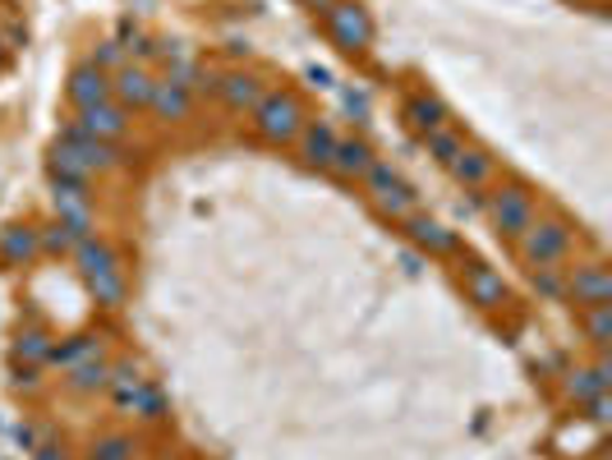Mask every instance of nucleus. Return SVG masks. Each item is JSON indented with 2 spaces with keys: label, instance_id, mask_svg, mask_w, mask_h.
<instances>
[{
  "label": "nucleus",
  "instance_id": "1",
  "mask_svg": "<svg viewBox=\"0 0 612 460\" xmlns=\"http://www.w3.org/2000/svg\"><path fill=\"white\" fill-rule=\"evenodd\" d=\"M74 272L83 276V286L88 295H93L102 309H120V304L130 299V276H125V263H120V254L111 249L106 239L98 235H88L74 244Z\"/></svg>",
  "mask_w": 612,
  "mask_h": 460
},
{
  "label": "nucleus",
  "instance_id": "2",
  "mask_svg": "<svg viewBox=\"0 0 612 460\" xmlns=\"http://www.w3.org/2000/svg\"><path fill=\"white\" fill-rule=\"evenodd\" d=\"M483 212H488V222H493V231L502 235V239H520L534 222H539V198H534V190L530 184H498L493 194H483Z\"/></svg>",
  "mask_w": 612,
  "mask_h": 460
},
{
  "label": "nucleus",
  "instance_id": "3",
  "mask_svg": "<svg viewBox=\"0 0 612 460\" xmlns=\"http://www.w3.org/2000/svg\"><path fill=\"white\" fill-rule=\"evenodd\" d=\"M249 120H254L258 139L286 147V143L299 139V130H304V120H309V115H304V102L295 98V92H286V88H263V98L249 111Z\"/></svg>",
  "mask_w": 612,
  "mask_h": 460
},
{
  "label": "nucleus",
  "instance_id": "4",
  "mask_svg": "<svg viewBox=\"0 0 612 460\" xmlns=\"http://www.w3.org/2000/svg\"><path fill=\"white\" fill-rule=\"evenodd\" d=\"M359 184H364V194L374 198V207L382 212V217H391V222H406L410 212H419L415 190L406 184V175L396 171L391 162H382V157H374V166L359 175Z\"/></svg>",
  "mask_w": 612,
  "mask_h": 460
},
{
  "label": "nucleus",
  "instance_id": "5",
  "mask_svg": "<svg viewBox=\"0 0 612 460\" xmlns=\"http://www.w3.org/2000/svg\"><path fill=\"white\" fill-rule=\"evenodd\" d=\"M516 244H520V258L530 267H562L575 254V231L558 217H539Z\"/></svg>",
  "mask_w": 612,
  "mask_h": 460
},
{
  "label": "nucleus",
  "instance_id": "6",
  "mask_svg": "<svg viewBox=\"0 0 612 460\" xmlns=\"http://www.w3.org/2000/svg\"><path fill=\"white\" fill-rule=\"evenodd\" d=\"M323 23H327L332 42L346 55H364L374 47V19L364 14V6H355V0H336V6L323 14Z\"/></svg>",
  "mask_w": 612,
  "mask_h": 460
},
{
  "label": "nucleus",
  "instance_id": "7",
  "mask_svg": "<svg viewBox=\"0 0 612 460\" xmlns=\"http://www.w3.org/2000/svg\"><path fill=\"white\" fill-rule=\"evenodd\" d=\"M567 304H575V314L594 309V304H612V272L603 258L567 267Z\"/></svg>",
  "mask_w": 612,
  "mask_h": 460
},
{
  "label": "nucleus",
  "instance_id": "8",
  "mask_svg": "<svg viewBox=\"0 0 612 460\" xmlns=\"http://www.w3.org/2000/svg\"><path fill=\"white\" fill-rule=\"evenodd\" d=\"M55 143H65V147H70L74 157H79L88 171H93V175H111V171L125 166V152H120V143L93 139L88 130H79L74 120H70V125H60V139H55Z\"/></svg>",
  "mask_w": 612,
  "mask_h": 460
},
{
  "label": "nucleus",
  "instance_id": "9",
  "mask_svg": "<svg viewBox=\"0 0 612 460\" xmlns=\"http://www.w3.org/2000/svg\"><path fill=\"white\" fill-rule=\"evenodd\" d=\"M401 226V235L415 244L419 254L428 258H451V254H461V235H456L451 226H442L438 217H428V212H410L406 222H396Z\"/></svg>",
  "mask_w": 612,
  "mask_h": 460
},
{
  "label": "nucleus",
  "instance_id": "10",
  "mask_svg": "<svg viewBox=\"0 0 612 460\" xmlns=\"http://www.w3.org/2000/svg\"><path fill=\"white\" fill-rule=\"evenodd\" d=\"M51 207H55V222H60V226H70L79 239L98 235V212H93V198H88V190L51 184Z\"/></svg>",
  "mask_w": 612,
  "mask_h": 460
},
{
  "label": "nucleus",
  "instance_id": "11",
  "mask_svg": "<svg viewBox=\"0 0 612 460\" xmlns=\"http://www.w3.org/2000/svg\"><path fill=\"white\" fill-rule=\"evenodd\" d=\"M152 88H157V74H152L147 65H139V60H130L125 70H115V74H111V102H115V106H125L130 115H134V111H147Z\"/></svg>",
  "mask_w": 612,
  "mask_h": 460
},
{
  "label": "nucleus",
  "instance_id": "12",
  "mask_svg": "<svg viewBox=\"0 0 612 460\" xmlns=\"http://www.w3.org/2000/svg\"><path fill=\"white\" fill-rule=\"evenodd\" d=\"M461 286H466V299L475 304L479 314H498L502 304H507V282H502V272L483 267V263H470V267H466Z\"/></svg>",
  "mask_w": 612,
  "mask_h": 460
},
{
  "label": "nucleus",
  "instance_id": "13",
  "mask_svg": "<svg viewBox=\"0 0 612 460\" xmlns=\"http://www.w3.org/2000/svg\"><path fill=\"white\" fill-rule=\"evenodd\" d=\"M336 125L332 120H304V130H299V139H295V147H299V162L309 166V171H327L332 166V152H336Z\"/></svg>",
  "mask_w": 612,
  "mask_h": 460
},
{
  "label": "nucleus",
  "instance_id": "14",
  "mask_svg": "<svg viewBox=\"0 0 612 460\" xmlns=\"http://www.w3.org/2000/svg\"><path fill=\"white\" fill-rule=\"evenodd\" d=\"M451 180L461 184V190H470V194H483L488 184H493V175H498V162H493V152H483V147H461V157H456L451 166Z\"/></svg>",
  "mask_w": 612,
  "mask_h": 460
},
{
  "label": "nucleus",
  "instance_id": "15",
  "mask_svg": "<svg viewBox=\"0 0 612 460\" xmlns=\"http://www.w3.org/2000/svg\"><path fill=\"white\" fill-rule=\"evenodd\" d=\"M401 120L424 139V134L451 125V111H447V102L438 98V92H410V98L401 102Z\"/></svg>",
  "mask_w": 612,
  "mask_h": 460
},
{
  "label": "nucleus",
  "instance_id": "16",
  "mask_svg": "<svg viewBox=\"0 0 612 460\" xmlns=\"http://www.w3.org/2000/svg\"><path fill=\"white\" fill-rule=\"evenodd\" d=\"M74 125H79V130H88L93 139L120 143V139L130 134V125H134V120H130V111H125V106L102 102V106H88V111H79V115H74Z\"/></svg>",
  "mask_w": 612,
  "mask_h": 460
},
{
  "label": "nucleus",
  "instance_id": "17",
  "mask_svg": "<svg viewBox=\"0 0 612 460\" xmlns=\"http://www.w3.org/2000/svg\"><path fill=\"white\" fill-rule=\"evenodd\" d=\"M374 157H378V152H374V143L369 139H359V134H341V139H336V152H332V175L336 180H359L364 171H369L374 166Z\"/></svg>",
  "mask_w": 612,
  "mask_h": 460
},
{
  "label": "nucleus",
  "instance_id": "18",
  "mask_svg": "<svg viewBox=\"0 0 612 460\" xmlns=\"http://www.w3.org/2000/svg\"><path fill=\"white\" fill-rule=\"evenodd\" d=\"M562 387H567V396H571L575 406H590L594 396H608L612 391V359L599 355L590 368H571Z\"/></svg>",
  "mask_w": 612,
  "mask_h": 460
},
{
  "label": "nucleus",
  "instance_id": "19",
  "mask_svg": "<svg viewBox=\"0 0 612 460\" xmlns=\"http://www.w3.org/2000/svg\"><path fill=\"white\" fill-rule=\"evenodd\" d=\"M217 98L226 102V111L244 115V111H254L258 98H263V79L254 70H226L217 74Z\"/></svg>",
  "mask_w": 612,
  "mask_h": 460
},
{
  "label": "nucleus",
  "instance_id": "20",
  "mask_svg": "<svg viewBox=\"0 0 612 460\" xmlns=\"http://www.w3.org/2000/svg\"><path fill=\"white\" fill-rule=\"evenodd\" d=\"M70 102H74V111H88V106H102V102H111V74H102L93 60H83V65H74V74H70Z\"/></svg>",
  "mask_w": 612,
  "mask_h": 460
},
{
  "label": "nucleus",
  "instance_id": "21",
  "mask_svg": "<svg viewBox=\"0 0 612 460\" xmlns=\"http://www.w3.org/2000/svg\"><path fill=\"white\" fill-rule=\"evenodd\" d=\"M147 111L157 115V120H166V125H180V120H190V111H194V92L180 88V83H171V79H157Z\"/></svg>",
  "mask_w": 612,
  "mask_h": 460
},
{
  "label": "nucleus",
  "instance_id": "22",
  "mask_svg": "<svg viewBox=\"0 0 612 460\" xmlns=\"http://www.w3.org/2000/svg\"><path fill=\"white\" fill-rule=\"evenodd\" d=\"M38 254H42V235H38V226H23V222H14V226L0 231V263H10V267H28Z\"/></svg>",
  "mask_w": 612,
  "mask_h": 460
},
{
  "label": "nucleus",
  "instance_id": "23",
  "mask_svg": "<svg viewBox=\"0 0 612 460\" xmlns=\"http://www.w3.org/2000/svg\"><path fill=\"white\" fill-rule=\"evenodd\" d=\"M106 350H102V336H70V341H60V346H51V368H60V374H70V368H79V364H88V359H102Z\"/></svg>",
  "mask_w": 612,
  "mask_h": 460
},
{
  "label": "nucleus",
  "instance_id": "24",
  "mask_svg": "<svg viewBox=\"0 0 612 460\" xmlns=\"http://www.w3.org/2000/svg\"><path fill=\"white\" fill-rule=\"evenodd\" d=\"M139 382H143V368L134 359H111V368H106V396H111V406L120 415L130 410V396L139 391Z\"/></svg>",
  "mask_w": 612,
  "mask_h": 460
},
{
  "label": "nucleus",
  "instance_id": "25",
  "mask_svg": "<svg viewBox=\"0 0 612 460\" xmlns=\"http://www.w3.org/2000/svg\"><path fill=\"white\" fill-rule=\"evenodd\" d=\"M47 171H51V184H70V190H88V184H93V171H88L65 143H55V147H51Z\"/></svg>",
  "mask_w": 612,
  "mask_h": 460
},
{
  "label": "nucleus",
  "instance_id": "26",
  "mask_svg": "<svg viewBox=\"0 0 612 460\" xmlns=\"http://www.w3.org/2000/svg\"><path fill=\"white\" fill-rule=\"evenodd\" d=\"M125 415H134V419H143V423H162L166 415H171V401H166V391L152 382V378H143L139 382V391L130 396V410Z\"/></svg>",
  "mask_w": 612,
  "mask_h": 460
},
{
  "label": "nucleus",
  "instance_id": "27",
  "mask_svg": "<svg viewBox=\"0 0 612 460\" xmlns=\"http://www.w3.org/2000/svg\"><path fill=\"white\" fill-rule=\"evenodd\" d=\"M106 368H111L106 355H102V359H88V364L70 368V374H65V387H70L74 396H98V391H106Z\"/></svg>",
  "mask_w": 612,
  "mask_h": 460
},
{
  "label": "nucleus",
  "instance_id": "28",
  "mask_svg": "<svg viewBox=\"0 0 612 460\" xmlns=\"http://www.w3.org/2000/svg\"><path fill=\"white\" fill-rule=\"evenodd\" d=\"M461 147H466V134L456 130V125H442V130H434V134H424V152L434 157L442 171L461 157Z\"/></svg>",
  "mask_w": 612,
  "mask_h": 460
},
{
  "label": "nucleus",
  "instance_id": "29",
  "mask_svg": "<svg viewBox=\"0 0 612 460\" xmlns=\"http://www.w3.org/2000/svg\"><path fill=\"white\" fill-rule=\"evenodd\" d=\"M580 327H585V341L594 346V355L612 350V304H594V309L580 314Z\"/></svg>",
  "mask_w": 612,
  "mask_h": 460
},
{
  "label": "nucleus",
  "instance_id": "30",
  "mask_svg": "<svg viewBox=\"0 0 612 460\" xmlns=\"http://www.w3.org/2000/svg\"><path fill=\"white\" fill-rule=\"evenodd\" d=\"M134 456H139V438L130 433H102L88 447V460H134Z\"/></svg>",
  "mask_w": 612,
  "mask_h": 460
},
{
  "label": "nucleus",
  "instance_id": "31",
  "mask_svg": "<svg viewBox=\"0 0 612 460\" xmlns=\"http://www.w3.org/2000/svg\"><path fill=\"white\" fill-rule=\"evenodd\" d=\"M51 346H55V341H51V336H47L42 327H23V331H19L14 355L28 359V364H47V359H51Z\"/></svg>",
  "mask_w": 612,
  "mask_h": 460
},
{
  "label": "nucleus",
  "instance_id": "32",
  "mask_svg": "<svg viewBox=\"0 0 612 460\" xmlns=\"http://www.w3.org/2000/svg\"><path fill=\"white\" fill-rule=\"evenodd\" d=\"M530 286L543 299H562L567 304V267H530Z\"/></svg>",
  "mask_w": 612,
  "mask_h": 460
},
{
  "label": "nucleus",
  "instance_id": "33",
  "mask_svg": "<svg viewBox=\"0 0 612 460\" xmlns=\"http://www.w3.org/2000/svg\"><path fill=\"white\" fill-rule=\"evenodd\" d=\"M38 235H42V254H74V244H79V235L70 226H60V222H51Z\"/></svg>",
  "mask_w": 612,
  "mask_h": 460
},
{
  "label": "nucleus",
  "instance_id": "34",
  "mask_svg": "<svg viewBox=\"0 0 612 460\" xmlns=\"http://www.w3.org/2000/svg\"><path fill=\"white\" fill-rule=\"evenodd\" d=\"M93 65H98L102 74H115V70L130 65V55H125V47H120V42H102V47L93 51Z\"/></svg>",
  "mask_w": 612,
  "mask_h": 460
},
{
  "label": "nucleus",
  "instance_id": "35",
  "mask_svg": "<svg viewBox=\"0 0 612 460\" xmlns=\"http://www.w3.org/2000/svg\"><path fill=\"white\" fill-rule=\"evenodd\" d=\"M585 410H590V423H594V428H608V423H612V391H608V396H594Z\"/></svg>",
  "mask_w": 612,
  "mask_h": 460
},
{
  "label": "nucleus",
  "instance_id": "36",
  "mask_svg": "<svg viewBox=\"0 0 612 460\" xmlns=\"http://www.w3.org/2000/svg\"><path fill=\"white\" fill-rule=\"evenodd\" d=\"M38 460H65V451H60V447H51V442H47V447H38Z\"/></svg>",
  "mask_w": 612,
  "mask_h": 460
},
{
  "label": "nucleus",
  "instance_id": "37",
  "mask_svg": "<svg viewBox=\"0 0 612 460\" xmlns=\"http://www.w3.org/2000/svg\"><path fill=\"white\" fill-rule=\"evenodd\" d=\"M304 6H309V10H314V14H327V10H332V6H336V0H304Z\"/></svg>",
  "mask_w": 612,
  "mask_h": 460
},
{
  "label": "nucleus",
  "instance_id": "38",
  "mask_svg": "<svg viewBox=\"0 0 612 460\" xmlns=\"http://www.w3.org/2000/svg\"><path fill=\"white\" fill-rule=\"evenodd\" d=\"M309 79H314V83H318V88H332V74H327V70H318V65H314V70H309Z\"/></svg>",
  "mask_w": 612,
  "mask_h": 460
},
{
  "label": "nucleus",
  "instance_id": "39",
  "mask_svg": "<svg viewBox=\"0 0 612 460\" xmlns=\"http://www.w3.org/2000/svg\"><path fill=\"white\" fill-rule=\"evenodd\" d=\"M0 51H6V47H0Z\"/></svg>",
  "mask_w": 612,
  "mask_h": 460
}]
</instances>
